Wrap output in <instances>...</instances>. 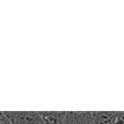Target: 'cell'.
I'll list each match as a JSON object with an SVG mask.
<instances>
[{
	"instance_id": "obj_1",
	"label": "cell",
	"mask_w": 124,
	"mask_h": 124,
	"mask_svg": "<svg viewBox=\"0 0 124 124\" xmlns=\"http://www.w3.org/2000/svg\"><path fill=\"white\" fill-rule=\"evenodd\" d=\"M12 124H44L39 112L33 111H3Z\"/></svg>"
},
{
	"instance_id": "obj_2",
	"label": "cell",
	"mask_w": 124,
	"mask_h": 124,
	"mask_svg": "<svg viewBox=\"0 0 124 124\" xmlns=\"http://www.w3.org/2000/svg\"><path fill=\"white\" fill-rule=\"evenodd\" d=\"M64 124H93V112L69 111L64 118Z\"/></svg>"
},
{
	"instance_id": "obj_3",
	"label": "cell",
	"mask_w": 124,
	"mask_h": 124,
	"mask_svg": "<svg viewBox=\"0 0 124 124\" xmlns=\"http://www.w3.org/2000/svg\"><path fill=\"white\" fill-rule=\"evenodd\" d=\"M118 116L116 111L93 112V124H114Z\"/></svg>"
},
{
	"instance_id": "obj_4",
	"label": "cell",
	"mask_w": 124,
	"mask_h": 124,
	"mask_svg": "<svg viewBox=\"0 0 124 124\" xmlns=\"http://www.w3.org/2000/svg\"><path fill=\"white\" fill-rule=\"evenodd\" d=\"M44 124H64L65 111H44L39 112Z\"/></svg>"
},
{
	"instance_id": "obj_5",
	"label": "cell",
	"mask_w": 124,
	"mask_h": 124,
	"mask_svg": "<svg viewBox=\"0 0 124 124\" xmlns=\"http://www.w3.org/2000/svg\"><path fill=\"white\" fill-rule=\"evenodd\" d=\"M0 124H12L3 113V111H0Z\"/></svg>"
}]
</instances>
